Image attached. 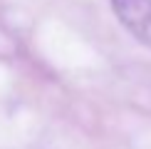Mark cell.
<instances>
[{"label":"cell","mask_w":151,"mask_h":149,"mask_svg":"<svg viewBox=\"0 0 151 149\" xmlns=\"http://www.w3.org/2000/svg\"><path fill=\"white\" fill-rule=\"evenodd\" d=\"M116 20L151 50V0H111Z\"/></svg>","instance_id":"obj_1"}]
</instances>
